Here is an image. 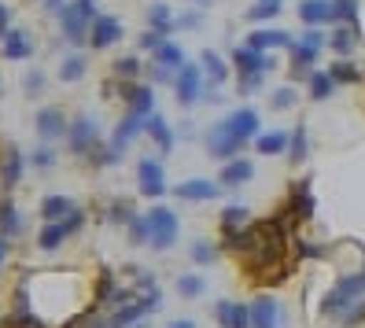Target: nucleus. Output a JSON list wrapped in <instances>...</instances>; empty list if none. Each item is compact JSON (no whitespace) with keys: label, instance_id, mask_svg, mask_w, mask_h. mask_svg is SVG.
Returning a JSON list of instances; mask_svg holds the SVG:
<instances>
[{"label":"nucleus","instance_id":"2","mask_svg":"<svg viewBox=\"0 0 365 328\" xmlns=\"http://www.w3.org/2000/svg\"><path fill=\"white\" fill-rule=\"evenodd\" d=\"M63 19V34H67V41H74V45H81L85 37H89V26L96 23V8H93V0H74V4H67L59 11Z\"/></svg>","mask_w":365,"mask_h":328},{"label":"nucleus","instance_id":"44","mask_svg":"<svg viewBox=\"0 0 365 328\" xmlns=\"http://www.w3.org/2000/svg\"><path fill=\"white\" fill-rule=\"evenodd\" d=\"M292 103H295V89H277L273 93V107H277V111H288Z\"/></svg>","mask_w":365,"mask_h":328},{"label":"nucleus","instance_id":"10","mask_svg":"<svg viewBox=\"0 0 365 328\" xmlns=\"http://www.w3.org/2000/svg\"><path fill=\"white\" fill-rule=\"evenodd\" d=\"M118 37H122V23H118V19H111V15H100L96 23L89 26V45L93 48H111Z\"/></svg>","mask_w":365,"mask_h":328},{"label":"nucleus","instance_id":"35","mask_svg":"<svg viewBox=\"0 0 365 328\" xmlns=\"http://www.w3.org/2000/svg\"><path fill=\"white\" fill-rule=\"evenodd\" d=\"M178 292H181L185 299H200V295L207 292V280H203L200 273H185V277L178 280Z\"/></svg>","mask_w":365,"mask_h":328},{"label":"nucleus","instance_id":"51","mask_svg":"<svg viewBox=\"0 0 365 328\" xmlns=\"http://www.w3.org/2000/svg\"><path fill=\"white\" fill-rule=\"evenodd\" d=\"M45 4H48V8H59V0H45Z\"/></svg>","mask_w":365,"mask_h":328},{"label":"nucleus","instance_id":"31","mask_svg":"<svg viewBox=\"0 0 365 328\" xmlns=\"http://www.w3.org/2000/svg\"><path fill=\"white\" fill-rule=\"evenodd\" d=\"M247 207H240V203H232V207H225L222 210V229L225 232H240V225H247Z\"/></svg>","mask_w":365,"mask_h":328},{"label":"nucleus","instance_id":"41","mask_svg":"<svg viewBox=\"0 0 365 328\" xmlns=\"http://www.w3.org/2000/svg\"><path fill=\"white\" fill-rule=\"evenodd\" d=\"M329 74H332V81H343V85H351V81L361 78V74L351 67V63H332V71H329Z\"/></svg>","mask_w":365,"mask_h":328},{"label":"nucleus","instance_id":"5","mask_svg":"<svg viewBox=\"0 0 365 328\" xmlns=\"http://www.w3.org/2000/svg\"><path fill=\"white\" fill-rule=\"evenodd\" d=\"M96 140H100L96 122H93L89 115H78V118L71 122V129H67V144H71V151H74V155H89V151L96 148Z\"/></svg>","mask_w":365,"mask_h":328},{"label":"nucleus","instance_id":"33","mask_svg":"<svg viewBox=\"0 0 365 328\" xmlns=\"http://www.w3.org/2000/svg\"><path fill=\"white\" fill-rule=\"evenodd\" d=\"M332 23H358V0H332Z\"/></svg>","mask_w":365,"mask_h":328},{"label":"nucleus","instance_id":"36","mask_svg":"<svg viewBox=\"0 0 365 328\" xmlns=\"http://www.w3.org/2000/svg\"><path fill=\"white\" fill-rule=\"evenodd\" d=\"M148 23H152L159 34H170V30H174V23H178V19L170 15V8H166V4H155L152 11H148Z\"/></svg>","mask_w":365,"mask_h":328},{"label":"nucleus","instance_id":"20","mask_svg":"<svg viewBox=\"0 0 365 328\" xmlns=\"http://www.w3.org/2000/svg\"><path fill=\"white\" fill-rule=\"evenodd\" d=\"M321 41H325V37H321L317 30H310V34L303 37V45H295V74H303V71L310 67V63L317 59V48H321Z\"/></svg>","mask_w":365,"mask_h":328},{"label":"nucleus","instance_id":"48","mask_svg":"<svg viewBox=\"0 0 365 328\" xmlns=\"http://www.w3.org/2000/svg\"><path fill=\"white\" fill-rule=\"evenodd\" d=\"M52 163H56V155H52V151H48V148H41V151H37V155H34V166H37V170H48Z\"/></svg>","mask_w":365,"mask_h":328},{"label":"nucleus","instance_id":"26","mask_svg":"<svg viewBox=\"0 0 365 328\" xmlns=\"http://www.w3.org/2000/svg\"><path fill=\"white\" fill-rule=\"evenodd\" d=\"M155 63H159V67H166V71H181L185 67V48L181 45H174V41H163V45L155 48Z\"/></svg>","mask_w":365,"mask_h":328},{"label":"nucleus","instance_id":"8","mask_svg":"<svg viewBox=\"0 0 365 328\" xmlns=\"http://www.w3.org/2000/svg\"><path fill=\"white\" fill-rule=\"evenodd\" d=\"M200 96H203V78H200V67L185 63L181 74H178V103H181V107H192Z\"/></svg>","mask_w":365,"mask_h":328},{"label":"nucleus","instance_id":"47","mask_svg":"<svg viewBox=\"0 0 365 328\" xmlns=\"http://www.w3.org/2000/svg\"><path fill=\"white\" fill-rule=\"evenodd\" d=\"M163 41H166V34H159V30H152V34H144V37H140V45H144V48H152V52H155V48L163 45Z\"/></svg>","mask_w":365,"mask_h":328},{"label":"nucleus","instance_id":"16","mask_svg":"<svg viewBox=\"0 0 365 328\" xmlns=\"http://www.w3.org/2000/svg\"><path fill=\"white\" fill-rule=\"evenodd\" d=\"M144 125H148V118H144V115H137V111H130V115H125V118L118 122L115 137H111V148H115V151H122L125 144H130V140H133V137L140 133Z\"/></svg>","mask_w":365,"mask_h":328},{"label":"nucleus","instance_id":"43","mask_svg":"<svg viewBox=\"0 0 365 328\" xmlns=\"http://www.w3.org/2000/svg\"><path fill=\"white\" fill-rule=\"evenodd\" d=\"M277 11H281V4H277V0H262V4H255V8L247 11V19H255V23H259V19H273Z\"/></svg>","mask_w":365,"mask_h":328},{"label":"nucleus","instance_id":"14","mask_svg":"<svg viewBox=\"0 0 365 328\" xmlns=\"http://www.w3.org/2000/svg\"><path fill=\"white\" fill-rule=\"evenodd\" d=\"M277 321H281V306H277V299H269V295L255 299V306H251V328H277Z\"/></svg>","mask_w":365,"mask_h":328},{"label":"nucleus","instance_id":"38","mask_svg":"<svg viewBox=\"0 0 365 328\" xmlns=\"http://www.w3.org/2000/svg\"><path fill=\"white\" fill-rule=\"evenodd\" d=\"M59 78H63V81H81V78H85V56H71V59H63Z\"/></svg>","mask_w":365,"mask_h":328},{"label":"nucleus","instance_id":"12","mask_svg":"<svg viewBox=\"0 0 365 328\" xmlns=\"http://www.w3.org/2000/svg\"><path fill=\"white\" fill-rule=\"evenodd\" d=\"M214 317H218L222 328H251V310L244 302H218Z\"/></svg>","mask_w":365,"mask_h":328},{"label":"nucleus","instance_id":"42","mask_svg":"<svg viewBox=\"0 0 365 328\" xmlns=\"http://www.w3.org/2000/svg\"><path fill=\"white\" fill-rule=\"evenodd\" d=\"M303 155H307V129L299 125L292 133V163H303Z\"/></svg>","mask_w":365,"mask_h":328},{"label":"nucleus","instance_id":"34","mask_svg":"<svg viewBox=\"0 0 365 328\" xmlns=\"http://www.w3.org/2000/svg\"><path fill=\"white\" fill-rule=\"evenodd\" d=\"M354 41H358V37H354V30H351V26H336V30H332V37H329V45H332V52L347 56V52L354 48Z\"/></svg>","mask_w":365,"mask_h":328},{"label":"nucleus","instance_id":"17","mask_svg":"<svg viewBox=\"0 0 365 328\" xmlns=\"http://www.w3.org/2000/svg\"><path fill=\"white\" fill-rule=\"evenodd\" d=\"M0 181H4L8 192L23 181V151H19V148H8L4 151V163H0Z\"/></svg>","mask_w":365,"mask_h":328},{"label":"nucleus","instance_id":"40","mask_svg":"<svg viewBox=\"0 0 365 328\" xmlns=\"http://www.w3.org/2000/svg\"><path fill=\"white\" fill-rule=\"evenodd\" d=\"M115 74H118V78H137V74H140V59H133V56L115 59Z\"/></svg>","mask_w":365,"mask_h":328},{"label":"nucleus","instance_id":"52","mask_svg":"<svg viewBox=\"0 0 365 328\" xmlns=\"http://www.w3.org/2000/svg\"><path fill=\"white\" fill-rule=\"evenodd\" d=\"M192 4H203V0H192Z\"/></svg>","mask_w":365,"mask_h":328},{"label":"nucleus","instance_id":"28","mask_svg":"<svg viewBox=\"0 0 365 328\" xmlns=\"http://www.w3.org/2000/svg\"><path fill=\"white\" fill-rule=\"evenodd\" d=\"M292 214L303 217V222L314 214V195H310V185H307V181L295 185V192H292Z\"/></svg>","mask_w":365,"mask_h":328},{"label":"nucleus","instance_id":"29","mask_svg":"<svg viewBox=\"0 0 365 328\" xmlns=\"http://www.w3.org/2000/svg\"><path fill=\"white\" fill-rule=\"evenodd\" d=\"M200 59H203V74H207L214 85H222V81L229 78V67H225V59H222L218 52H210V48H207Z\"/></svg>","mask_w":365,"mask_h":328},{"label":"nucleus","instance_id":"27","mask_svg":"<svg viewBox=\"0 0 365 328\" xmlns=\"http://www.w3.org/2000/svg\"><path fill=\"white\" fill-rule=\"evenodd\" d=\"M67 236H71V232H67V225H63V222H48L45 229L37 232V244H41V251H56Z\"/></svg>","mask_w":365,"mask_h":328},{"label":"nucleus","instance_id":"11","mask_svg":"<svg viewBox=\"0 0 365 328\" xmlns=\"http://www.w3.org/2000/svg\"><path fill=\"white\" fill-rule=\"evenodd\" d=\"M137 178H140V192L148 195V200H155V195H163L166 192V173H163V166L155 163V159H144L140 166H137Z\"/></svg>","mask_w":365,"mask_h":328},{"label":"nucleus","instance_id":"24","mask_svg":"<svg viewBox=\"0 0 365 328\" xmlns=\"http://www.w3.org/2000/svg\"><path fill=\"white\" fill-rule=\"evenodd\" d=\"M41 214H45L48 222H63V217L74 214V203L67 195H45V200H41Z\"/></svg>","mask_w":365,"mask_h":328},{"label":"nucleus","instance_id":"13","mask_svg":"<svg viewBox=\"0 0 365 328\" xmlns=\"http://www.w3.org/2000/svg\"><path fill=\"white\" fill-rule=\"evenodd\" d=\"M37 133L45 140H56V137H67V118H63V111H56V107H45V111H37Z\"/></svg>","mask_w":365,"mask_h":328},{"label":"nucleus","instance_id":"15","mask_svg":"<svg viewBox=\"0 0 365 328\" xmlns=\"http://www.w3.org/2000/svg\"><path fill=\"white\" fill-rule=\"evenodd\" d=\"M174 192L181 195V200L203 203V200H214V195H218V185H214V181H207V178H192V181H181Z\"/></svg>","mask_w":365,"mask_h":328},{"label":"nucleus","instance_id":"22","mask_svg":"<svg viewBox=\"0 0 365 328\" xmlns=\"http://www.w3.org/2000/svg\"><path fill=\"white\" fill-rule=\"evenodd\" d=\"M0 45H4V56L8 59H30L34 56V45H30V37L23 30H8V37L0 41Z\"/></svg>","mask_w":365,"mask_h":328},{"label":"nucleus","instance_id":"9","mask_svg":"<svg viewBox=\"0 0 365 328\" xmlns=\"http://www.w3.org/2000/svg\"><path fill=\"white\" fill-rule=\"evenodd\" d=\"M225 125L247 144L251 137H259V111H255V107H236V111L225 118Z\"/></svg>","mask_w":365,"mask_h":328},{"label":"nucleus","instance_id":"37","mask_svg":"<svg viewBox=\"0 0 365 328\" xmlns=\"http://www.w3.org/2000/svg\"><path fill=\"white\" fill-rule=\"evenodd\" d=\"M332 89H336V81H332V74H310V96L314 100H329L332 96Z\"/></svg>","mask_w":365,"mask_h":328},{"label":"nucleus","instance_id":"21","mask_svg":"<svg viewBox=\"0 0 365 328\" xmlns=\"http://www.w3.org/2000/svg\"><path fill=\"white\" fill-rule=\"evenodd\" d=\"M251 173H255V166L247 163V159H229L225 166H222V185H229V188H236V185H244V181H251Z\"/></svg>","mask_w":365,"mask_h":328},{"label":"nucleus","instance_id":"1","mask_svg":"<svg viewBox=\"0 0 365 328\" xmlns=\"http://www.w3.org/2000/svg\"><path fill=\"white\" fill-rule=\"evenodd\" d=\"M361 295H365V270L351 273V277H339L336 288L329 292V299L321 302V310H325V314H347Z\"/></svg>","mask_w":365,"mask_h":328},{"label":"nucleus","instance_id":"7","mask_svg":"<svg viewBox=\"0 0 365 328\" xmlns=\"http://www.w3.org/2000/svg\"><path fill=\"white\" fill-rule=\"evenodd\" d=\"M159 299H163V295H159V288H152L140 302H125V306H118V314L111 317V328H130V324H137L144 314H152V310H155Z\"/></svg>","mask_w":365,"mask_h":328},{"label":"nucleus","instance_id":"19","mask_svg":"<svg viewBox=\"0 0 365 328\" xmlns=\"http://www.w3.org/2000/svg\"><path fill=\"white\" fill-rule=\"evenodd\" d=\"M299 19H303L307 26L332 23V4L329 0H303V4H299Z\"/></svg>","mask_w":365,"mask_h":328},{"label":"nucleus","instance_id":"53","mask_svg":"<svg viewBox=\"0 0 365 328\" xmlns=\"http://www.w3.org/2000/svg\"><path fill=\"white\" fill-rule=\"evenodd\" d=\"M277 4H281V0H277Z\"/></svg>","mask_w":365,"mask_h":328},{"label":"nucleus","instance_id":"46","mask_svg":"<svg viewBox=\"0 0 365 328\" xmlns=\"http://www.w3.org/2000/svg\"><path fill=\"white\" fill-rule=\"evenodd\" d=\"M23 85H26V89H30V93H41V89H45V74H41V71H30Z\"/></svg>","mask_w":365,"mask_h":328},{"label":"nucleus","instance_id":"30","mask_svg":"<svg viewBox=\"0 0 365 328\" xmlns=\"http://www.w3.org/2000/svg\"><path fill=\"white\" fill-rule=\"evenodd\" d=\"M148 133H152L155 137V144H159V151H170V148H174V133H170V125H166V118L163 115H152V118H148Z\"/></svg>","mask_w":365,"mask_h":328},{"label":"nucleus","instance_id":"3","mask_svg":"<svg viewBox=\"0 0 365 328\" xmlns=\"http://www.w3.org/2000/svg\"><path fill=\"white\" fill-rule=\"evenodd\" d=\"M178 240V214L170 207H155L148 210V244L155 251H170Z\"/></svg>","mask_w":365,"mask_h":328},{"label":"nucleus","instance_id":"23","mask_svg":"<svg viewBox=\"0 0 365 328\" xmlns=\"http://www.w3.org/2000/svg\"><path fill=\"white\" fill-rule=\"evenodd\" d=\"M247 45H251V48H259V52H266V48H288V45H292V37H288L284 30H259V34H251Z\"/></svg>","mask_w":365,"mask_h":328},{"label":"nucleus","instance_id":"18","mask_svg":"<svg viewBox=\"0 0 365 328\" xmlns=\"http://www.w3.org/2000/svg\"><path fill=\"white\" fill-rule=\"evenodd\" d=\"M122 96H125V103H130V111L152 118V107H155V93L152 89H144V85H125Z\"/></svg>","mask_w":365,"mask_h":328},{"label":"nucleus","instance_id":"6","mask_svg":"<svg viewBox=\"0 0 365 328\" xmlns=\"http://www.w3.org/2000/svg\"><path fill=\"white\" fill-rule=\"evenodd\" d=\"M240 148H244V140L236 137L225 122H214V125H210V133H207V151H210V159H232Z\"/></svg>","mask_w":365,"mask_h":328},{"label":"nucleus","instance_id":"49","mask_svg":"<svg viewBox=\"0 0 365 328\" xmlns=\"http://www.w3.org/2000/svg\"><path fill=\"white\" fill-rule=\"evenodd\" d=\"M4 258H8V240L0 236V266H4Z\"/></svg>","mask_w":365,"mask_h":328},{"label":"nucleus","instance_id":"32","mask_svg":"<svg viewBox=\"0 0 365 328\" xmlns=\"http://www.w3.org/2000/svg\"><path fill=\"white\" fill-rule=\"evenodd\" d=\"M19 229H23V222H19L15 203H11V200H8V203H0V236H15Z\"/></svg>","mask_w":365,"mask_h":328},{"label":"nucleus","instance_id":"4","mask_svg":"<svg viewBox=\"0 0 365 328\" xmlns=\"http://www.w3.org/2000/svg\"><path fill=\"white\" fill-rule=\"evenodd\" d=\"M232 63H236V71H240V89H255V85H259V78H262V71L273 67L269 56L259 52V48H251V45L236 48V52H232Z\"/></svg>","mask_w":365,"mask_h":328},{"label":"nucleus","instance_id":"50","mask_svg":"<svg viewBox=\"0 0 365 328\" xmlns=\"http://www.w3.org/2000/svg\"><path fill=\"white\" fill-rule=\"evenodd\" d=\"M170 328H196V324H192V321H174Z\"/></svg>","mask_w":365,"mask_h":328},{"label":"nucleus","instance_id":"25","mask_svg":"<svg viewBox=\"0 0 365 328\" xmlns=\"http://www.w3.org/2000/svg\"><path fill=\"white\" fill-rule=\"evenodd\" d=\"M255 148H259V155H281V151H288V133L284 129L262 133V137H255Z\"/></svg>","mask_w":365,"mask_h":328},{"label":"nucleus","instance_id":"39","mask_svg":"<svg viewBox=\"0 0 365 328\" xmlns=\"http://www.w3.org/2000/svg\"><path fill=\"white\" fill-rule=\"evenodd\" d=\"M192 262H196V266H210V262H214V244L196 240V244H192Z\"/></svg>","mask_w":365,"mask_h":328},{"label":"nucleus","instance_id":"45","mask_svg":"<svg viewBox=\"0 0 365 328\" xmlns=\"http://www.w3.org/2000/svg\"><path fill=\"white\" fill-rule=\"evenodd\" d=\"M358 321H365V302H354L347 314H343V324H358Z\"/></svg>","mask_w":365,"mask_h":328}]
</instances>
